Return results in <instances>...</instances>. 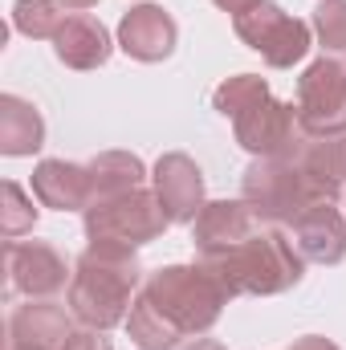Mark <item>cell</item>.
I'll use <instances>...</instances> for the list:
<instances>
[{
	"label": "cell",
	"mask_w": 346,
	"mask_h": 350,
	"mask_svg": "<svg viewBox=\"0 0 346 350\" xmlns=\"http://www.w3.org/2000/svg\"><path fill=\"white\" fill-rule=\"evenodd\" d=\"M139 285H143V265H139L135 249L94 241L74 265L70 314L86 330H114L118 322L131 318Z\"/></svg>",
	"instance_id": "cell-1"
},
{
	"label": "cell",
	"mask_w": 346,
	"mask_h": 350,
	"mask_svg": "<svg viewBox=\"0 0 346 350\" xmlns=\"http://www.w3.org/2000/svg\"><path fill=\"white\" fill-rule=\"evenodd\" d=\"M232 297H273L302 281L306 257L281 228H257L237 249L204 261Z\"/></svg>",
	"instance_id": "cell-2"
},
{
	"label": "cell",
	"mask_w": 346,
	"mask_h": 350,
	"mask_svg": "<svg viewBox=\"0 0 346 350\" xmlns=\"http://www.w3.org/2000/svg\"><path fill=\"white\" fill-rule=\"evenodd\" d=\"M143 293L151 297V306L163 314V322L172 326L179 338L187 334H208L224 306L232 301V293L220 285V277L208 265H163L147 277Z\"/></svg>",
	"instance_id": "cell-3"
},
{
	"label": "cell",
	"mask_w": 346,
	"mask_h": 350,
	"mask_svg": "<svg viewBox=\"0 0 346 350\" xmlns=\"http://www.w3.org/2000/svg\"><path fill=\"white\" fill-rule=\"evenodd\" d=\"M168 212L155 196V187H135L127 196H114V200H102V204H90L86 208V237L94 241H106V245H127V249H143L151 241H159L168 232Z\"/></svg>",
	"instance_id": "cell-4"
},
{
	"label": "cell",
	"mask_w": 346,
	"mask_h": 350,
	"mask_svg": "<svg viewBox=\"0 0 346 350\" xmlns=\"http://www.w3.org/2000/svg\"><path fill=\"white\" fill-rule=\"evenodd\" d=\"M241 191H245V204L257 212L261 224H293L314 204V191L306 187V175L293 155L253 159Z\"/></svg>",
	"instance_id": "cell-5"
},
{
	"label": "cell",
	"mask_w": 346,
	"mask_h": 350,
	"mask_svg": "<svg viewBox=\"0 0 346 350\" xmlns=\"http://www.w3.org/2000/svg\"><path fill=\"white\" fill-rule=\"evenodd\" d=\"M232 29H237V37L253 53H261V62L273 66V70H289V66H297L310 53V25L297 21V16H289L273 0H261L253 8H245L241 16H232Z\"/></svg>",
	"instance_id": "cell-6"
},
{
	"label": "cell",
	"mask_w": 346,
	"mask_h": 350,
	"mask_svg": "<svg viewBox=\"0 0 346 350\" xmlns=\"http://www.w3.org/2000/svg\"><path fill=\"white\" fill-rule=\"evenodd\" d=\"M232 135L237 143L257 155V159H281L302 143V126H297V106L273 98V90L257 94L253 102H245L232 114Z\"/></svg>",
	"instance_id": "cell-7"
},
{
	"label": "cell",
	"mask_w": 346,
	"mask_h": 350,
	"mask_svg": "<svg viewBox=\"0 0 346 350\" xmlns=\"http://www.w3.org/2000/svg\"><path fill=\"white\" fill-rule=\"evenodd\" d=\"M297 126L310 139L346 135V66L318 57L297 78Z\"/></svg>",
	"instance_id": "cell-8"
},
{
	"label": "cell",
	"mask_w": 346,
	"mask_h": 350,
	"mask_svg": "<svg viewBox=\"0 0 346 350\" xmlns=\"http://www.w3.org/2000/svg\"><path fill=\"white\" fill-rule=\"evenodd\" d=\"M4 257H8L12 289L25 293V297H53V293H62L74 281L66 257L53 245H45V241H8Z\"/></svg>",
	"instance_id": "cell-9"
},
{
	"label": "cell",
	"mask_w": 346,
	"mask_h": 350,
	"mask_svg": "<svg viewBox=\"0 0 346 350\" xmlns=\"http://www.w3.org/2000/svg\"><path fill=\"white\" fill-rule=\"evenodd\" d=\"M257 212L245 200H208L191 224V245H196L200 261H212V257L237 249L241 241H249L257 232Z\"/></svg>",
	"instance_id": "cell-10"
},
{
	"label": "cell",
	"mask_w": 346,
	"mask_h": 350,
	"mask_svg": "<svg viewBox=\"0 0 346 350\" xmlns=\"http://www.w3.org/2000/svg\"><path fill=\"white\" fill-rule=\"evenodd\" d=\"M151 179H155V196H159L168 220L172 224H196V216L208 204L204 200V172L196 167V159L183 151H168V155H159Z\"/></svg>",
	"instance_id": "cell-11"
},
{
	"label": "cell",
	"mask_w": 346,
	"mask_h": 350,
	"mask_svg": "<svg viewBox=\"0 0 346 350\" xmlns=\"http://www.w3.org/2000/svg\"><path fill=\"white\" fill-rule=\"evenodd\" d=\"M175 41H179V29L159 4H135L118 21V49L135 62H147V66L168 62L175 53Z\"/></svg>",
	"instance_id": "cell-12"
},
{
	"label": "cell",
	"mask_w": 346,
	"mask_h": 350,
	"mask_svg": "<svg viewBox=\"0 0 346 350\" xmlns=\"http://www.w3.org/2000/svg\"><path fill=\"white\" fill-rule=\"evenodd\" d=\"M74 334V322L49 297H29L8 318V350H62Z\"/></svg>",
	"instance_id": "cell-13"
},
{
	"label": "cell",
	"mask_w": 346,
	"mask_h": 350,
	"mask_svg": "<svg viewBox=\"0 0 346 350\" xmlns=\"http://www.w3.org/2000/svg\"><path fill=\"white\" fill-rule=\"evenodd\" d=\"M289 155L297 159V167L306 175L314 204H334V196L346 187V135H330V139L302 135V143Z\"/></svg>",
	"instance_id": "cell-14"
},
{
	"label": "cell",
	"mask_w": 346,
	"mask_h": 350,
	"mask_svg": "<svg viewBox=\"0 0 346 350\" xmlns=\"http://www.w3.org/2000/svg\"><path fill=\"white\" fill-rule=\"evenodd\" d=\"M293 245L306 261L338 265L346 257V216L334 204H310L293 220Z\"/></svg>",
	"instance_id": "cell-15"
},
{
	"label": "cell",
	"mask_w": 346,
	"mask_h": 350,
	"mask_svg": "<svg viewBox=\"0 0 346 350\" xmlns=\"http://www.w3.org/2000/svg\"><path fill=\"white\" fill-rule=\"evenodd\" d=\"M33 196L53 212H86L90 208V172L86 163L41 159L33 167Z\"/></svg>",
	"instance_id": "cell-16"
},
{
	"label": "cell",
	"mask_w": 346,
	"mask_h": 350,
	"mask_svg": "<svg viewBox=\"0 0 346 350\" xmlns=\"http://www.w3.org/2000/svg\"><path fill=\"white\" fill-rule=\"evenodd\" d=\"M53 49H57V62L70 66V70H98L110 62V33L102 21H94L90 12H74L62 21L57 37H53Z\"/></svg>",
	"instance_id": "cell-17"
},
{
	"label": "cell",
	"mask_w": 346,
	"mask_h": 350,
	"mask_svg": "<svg viewBox=\"0 0 346 350\" xmlns=\"http://www.w3.org/2000/svg\"><path fill=\"white\" fill-rule=\"evenodd\" d=\"M45 147V118L33 102L16 98V94H4L0 98V151L21 159V155H33Z\"/></svg>",
	"instance_id": "cell-18"
},
{
	"label": "cell",
	"mask_w": 346,
	"mask_h": 350,
	"mask_svg": "<svg viewBox=\"0 0 346 350\" xmlns=\"http://www.w3.org/2000/svg\"><path fill=\"white\" fill-rule=\"evenodd\" d=\"M86 172H90V204L127 196V191L143 187V179H147L143 159L131 155V151H102L86 163Z\"/></svg>",
	"instance_id": "cell-19"
},
{
	"label": "cell",
	"mask_w": 346,
	"mask_h": 350,
	"mask_svg": "<svg viewBox=\"0 0 346 350\" xmlns=\"http://www.w3.org/2000/svg\"><path fill=\"white\" fill-rule=\"evenodd\" d=\"M127 334H131V342H135L139 350H175L179 347V334L163 322V314L151 306L147 293L135 297L131 318H127Z\"/></svg>",
	"instance_id": "cell-20"
},
{
	"label": "cell",
	"mask_w": 346,
	"mask_h": 350,
	"mask_svg": "<svg viewBox=\"0 0 346 350\" xmlns=\"http://www.w3.org/2000/svg\"><path fill=\"white\" fill-rule=\"evenodd\" d=\"M62 4L57 0H16L12 4V25H16V33H25V37H33V41H41V37H57V29H62Z\"/></svg>",
	"instance_id": "cell-21"
},
{
	"label": "cell",
	"mask_w": 346,
	"mask_h": 350,
	"mask_svg": "<svg viewBox=\"0 0 346 350\" xmlns=\"http://www.w3.org/2000/svg\"><path fill=\"white\" fill-rule=\"evenodd\" d=\"M33 224H37L33 200L25 196V187H21L16 179H4V187H0V232L12 241V237L29 232Z\"/></svg>",
	"instance_id": "cell-22"
},
{
	"label": "cell",
	"mask_w": 346,
	"mask_h": 350,
	"mask_svg": "<svg viewBox=\"0 0 346 350\" xmlns=\"http://www.w3.org/2000/svg\"><path fill=\"white\" fill-rule=\"evenodd\" d=\"M314 33H318L322 49L346 53V0H322L314 8Z\"/></svg>",
	"instance_id": "cell-23"
},
{
	"label": "cell",
	"mask_w": 346,
	"mask_h": 350,
	"mask_svg": "<svg viewBox=\"0 0 346 350\" xmlns=\"http://www.w3.org/2000/svg\"><path fill=\"white\" fill-rule=\"evenodd\" d=\"M62 350H110V338H106V330H74Z\"/></svg>",
	"instance_id": "cell-24"
},
{
	"label": "cell",
	"mask_w": 346,
	"mask_h": 350,
	"mask_svg": "<svg viewBox=\"0 0 346 350\" xmlns=\"http://www.w3.org/2000/svg\"><path fill=\"white\" fill-rule=\"evenodd\" d=\"M289 350H338V347L330 338H322V334H306V338H297Z\"/></svg>",
	"instance_id": "cell-25"
},
{
	"label": "cell",
	"mask_w": 346,
	"mask_h": 350,
	"mask_svg": "<svg viewBox=\"0 0 346 350\" xmlns=\"http://www.w3.org/2000/svg\"><path fill=\"white\" fill-rule=\"evenodd\" d=\"M216 8H224V12H232V16H241L245 8H253V4H261V0H212Z\"/></svg>",
	"instance_id": "cell-26"
},
{
	"label": "cell",
	"mask_w": 346,
	"mask_h": 350,
	"mask_svg": "<svg viewBox=\"0 0 346 350\" xmlns=\"http://www.w3.org/2000/svg\"><path fill=\"white\" fill-rule=\"evenodd\" d=\"M187 350H228V347H220L216 338H200V342H191Z\"/></svg>",
	"instance_id": "cell-27"
},
{
	"label": "cell",
	"mask_w": 346,
	"mask_h": 350,
	"mask_svg": "<svg viewBox=\"0 0 346 350\" xmlns=\"http://www.w3.org/2000/svg\"><path fill=\"white\" fill-rule=\"evenodd\" d=\"M57 4H62V8H94L98 0H57Z\"/></svg>",
	"instance_id": "cell-28"
}]
</instances>
